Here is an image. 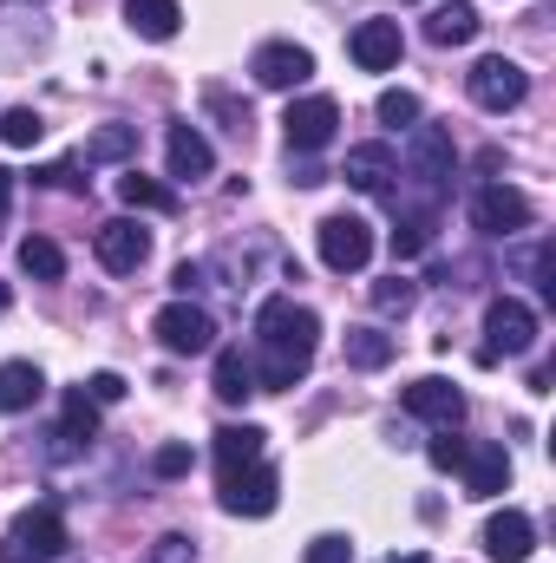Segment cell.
Instances as JSON below:
<instances>
[{"label": "cell", "mask_w": 556, "mask_h": 563, "mask_svg": "<svg viewBox=\"0 0 556 563\" xmlns=\"http://www.w3.org/2000/svg\"><path fill=\"white\" fill-rule=\"evenodd\" d=\"M393 563H432V558H425V551H407V558H393Z\"/></svg>", "instance_id": "obj_39"}, {"label": "cell", "mask_w": 556, "mask_h": 563, "mask_svg": "<svg viewBox=\"0 0 556 563\" xmlns=\"http://www.w3.org/2000/svg\"><path fill=\"white\" fill-rule=\"evenodd\" d=\"M7 210H13V170H0V223H7Z\"/></svg>", "instance_id": "obj_38"}, {"label": "cell", "mask_w": 556, "mask_h": 563, "mask_svg": "<svg viewBox=\"0 0 556 563\" xmlns=\"http://www.w3.org/2000/svg\"><path fill=\"white\" fill-rule=\"evenodd\" d=\"M151 334H157L164 354H210V347H216V321H210V308H197V301H184V295L157 308Z\"/></svg>", "instance_id": "obj_7"}, {"label": "cell", "mask_w": 556, "mask_h": 563, "mask_svg": "<svg viewBox=\"0 0 556 563\" xmlns=\"http://www.w3.org/2000/svg\"><path fill=\"white\" fill-rule=\"evenodd\" d=\"M425 40H432V46H471V40H478V7H465V0L438 7V13L425 20Z\"/></svg>", "instance_id": "obj_23"}, {"label": "cell", "mask_w": 556, "mask_h": 563, "mask_svg": "<svg viewBox=\"0 0 556 563\" xmlns=\"http://www.w3.org/2000/svg\"><path fill=\"white\" fill-rule=\"evenodd\" d=\"M531 551H537V525H531L518 505H504V511L485 525V558L491 563H531Z\"/></svg>", "instance_id": "obj_16"}, {"label": "cell", "mask_w": 556, "mask_h": 563, "mask_svg": "<svg viewBox=\"0 0 556 563\" xmlns=\"http://www.w3.org/2000/svg\"><path fill=\"white\" fill-rule=\"evenodd\" d=\"M531 197L518 190V184H485L478 197H471V223L485 230V236H518V230H531Z\"/></svg>", "instance_id": "obj_10"}, {"label": "cell", "mask_w": 556, "mask_h": 563, "mask_svg": "<svg viewBox=\"0 0 556 563\" xmlns=\"http://www.w3.org/2000/svg\"><path fill=\"white\" fill-rule=\"evenodd\" d=\"M119 197H125V210H177V190L157 184V177H144V170L119 177Z\"/></svg>", "instance_id": "obj_26"}, {"label": "cell", "mask_w": 556, "mask_h": 563, "mask_svg": "<svg viewBox=\"0 0 556 563\" xmlns=\"http://www.w3.org/2000/svg\"><path fill=\"white\" fill-rule=\"evenodd\" d=\"M465 92H471L478 112H518V106L531 99V73H524L518 59L491 53V59H478V66L465 73Z\"/></svg>", "instance_id": "obj_4"}, {"label": "cell", "mask_w": 556, "mask_h": 563, "mask_svg": "<svg viewBox=\"0 0 556 563\" xmlns=\"http://www.w3.org/2000/svg\"><path fill=\"white\" fill-rule=\"evenodd\" d=\"M216 498H223L230 518H269V511L281 505V472L269 465V459H256V465L216 478Z\"/></svg>", "instance_id": "obj_6"}, {"label": "cell", "mask_w": 556, "mask_h": 563, "mask_svg": "<svg viewBox=\"0 0 556 563\" xmlns=\"http://www.w3.org/2000/svg\"><path fill=\"white\" fill-rule=\"evenodd\" d=\"M249 73H256V86H263V92H294V86H308V79H314V53H308V46H294V40H269V46H256Z\"/></svg>", "instance_id": "obj_12"}, {"label": "cell", "mask_w": 556, "mask_h": 563, "mask_svg": "<svg viewBox=\"0 0 556 563\" xmlns=\"http://www.w3.org/2000/svg\"><path fill=\"white\" fill-rule=\"evenodd\" d=\"M314 347H321V314L301 308L294 295H269V301L256 308V354H249L256 394L294 387V380L314 367Z\"/></svg>", "instance_id": "obj_1"}, {"label": "cell", "mask_w": 556, "mask_h": 563, "mask_svg": "<svg viewBox=\"0 0 556 563\" xmlns=\"http://www.w3.org/2000/svg\"><path fill=\"white\" fill-rule=\"evenodd\" d=\"M59 439H73V445H86V439H99V400L79 387V394H66V420H59Z\"/></svg>", "instance_id": "obj_28"}, {"label": "cell", "mask_w": 556, "mask_h": 563, "mask_svg": "<svg viewBox=\"0 0 556 563\" xmlns=\"http://www.w3.org/2000/svg\"><path fill=\"white\" fill-rule=\"evenodd\" d=\"M79 157L86 164H125V157H138V125H99Z\"/></svg>", "instance_id": "obj_24"}, {"label": "cell", "mask_w": 556, "mask_h": 563, "mask_svg": "<svg viewBox=\"0 0 556 563\" xmlns=\"http://www.w3.org/2000/svg\"><path fill=\"white\" fill-rule=\"evenodd\" d=\"M458 472H465V492H471V498H498V492H511V452H504L498 439H471L465 459H458Z\"/></svg>", "instance_id": "obj_14"}, {"label": "cell", "mask_w": 556, "mask_h": 563, "mask_svg": "<svg viewBox=\"0 0 556 563\" xmlns=\"http://www.w3.org/2000/svg\"><path fill=\"white\" fill-rule=\"evenodd\" d=\"M46 394V374L33 361H0V413H33Z\"/></svg>", "instance_id": "obj_20"}, {"label": "cell", "mask_w": 556, "mask_h": 563, "mask_svg": "<svg viewBox=\"0 0 556 563\" xmlns=\"http://www.w3.org/2000/svg\"><path fill=\"white\" fill-rule=\"evenodd\" d=\"M308 563H354V544H347L341 531H327V538L308 544Z\"/></svg>", "instance_id": "obj_33"}, {"label": "cell", "mask_w": 556, "mask_h": 563, "mask_svg": "<svg viewBox=\"0 0 556 563\" xmlns=\"http://www.w3.org/2000/svg\"><path fill=\"white\" fill-rule=\"evenodd\" d=\"M86 394H92L99 407H119V400H125V380H119V374H92V380H86Z\"/></svg>", "instance_id": "obj_36"}, {"label": "cell", "mask_w": 556, "mask_h": 563, "mask_svg": "<svg viewBox=\"0 0 556 563\" xmlns=\"http://www.w3.org/2000/svg\"><path fill=\"white\" fill-rule=\"evenodd\" d=\"M20 269L33 282H59L66 276V250H59L53 236H26V243H20Z\"/></svg>", "instance_id": "obj_27"}, {"label": "cell", "mask_w": 556, "mask_h": 563, "mask_svg": "<svg viewBox=\"0 0 556 563\" xmlns=\"http://www.w3.org/2000/svg\"><path fill=\"white\" fill-rule=\"evenodd\" d=\"M413 282L407 276H387V282H374V308H380V314H407V308H413Z\"/></svg>", "instance_id": "obj_31"}, {"label": "cell", "mask_w": 556, "mask_h": 563, "mask_svg": "<svg viewBox=\"0 0 556 563\" xmlns=\"http://www.w3.org/2000/svg\"><path fill=\"white\" fill-rule=\"evenodd\" d=\"M0 139L13 144V151H26V144H40V139H46V119H40L33 106H13V112L0 119Z\"/></svg>", "instance_id": "obj_29"}, {"label": "cell", "mask_w": 556, "mask_h": 563, "mask_svg": "<svg viewBox=\"0 0 556 563\" xmlns=\"http://www.w3.org/2000/svg\"><path fill=\"white\" fill-rule=\"evenodd\" d=\"M210 387H216L223 407H243V400L256 394V367H249V354H243V347H216V380H210Z\"/></svg>", "instance_id": "obj_22"}, {"label": "cell", "mask_w": 556, "mask_h": 563, "mask_svg": "<svg viewBox=\"0 0 556 563\" xmlns=\"http://www.w3.org/2000/svg\"><path fill=\"white\" fill-rule=\"evenodd\" d=\"M347 53H354L360 73H393L400 53H407V33H400V20H360L347 33Z\"/></svg>", "instance_id": "obj_13"}, {"label": "cell", "mask_w": 556, "mask_h": 563, "mask_svg": "<svg viewBox=\"0 0 556 563\" xmlns=\"http://www.w3.org/2000/svg\"><path fill=\"white\" fill-rule=\"evenodd\" d=\"M125 26L138 33V40H177V26H184V7L177 0H125Z\"/></svg>", "instance_id": "obj_21"}, {"label": "cell", "mask_w": 556, "mask_h": 563, "mask_svg": "<svg viewBox=\"0 0 556 563\" xmlns=\"http://www.w3.org/2000/svg\"><path fill=\"white\" fill-rule=\"evenodd\" d=\"M177 295H184V301H190V288H197V282H203V269H197V263H177Z\"/></svg>", "instance_id": "obj_37"}, {"label": "cell", "mask_w": 556, "mask_h": 563, "mask_svg": "<svg viewBox=\"0 0 556 563\" xmlns=\"http://www.w3.org/2000/svg\"><path fill=\"white\" fill-rule=\"evenodd\" d=\"M531 347H537V308L518 301V295H498V301L485 308V347H478V361L498 367V361H518V354H531Z\"/></svg>", "instance_id": "obj_3"}, {"label": "cell", "mask_w": 556, "mask_h": 563, "mask_svg": "<svg viewBox=\"0 0 556 563\" xmlns=\"http://www.w3.org/2000/svg\"><path fill=\"white\" fill-rule=\"evenodd\" d=\"M407 413H413V420H425V426H445V432H452V426L465 420V394H458L452 380L425 374V380H413V387H407Z\"/></svg>", "instance_id": "obj_17"}, {"label": "cell", "mask_w": 556, "mask_h": 563, "mask_svg": "<svg viewBox=\"0 0 556 563\" xmlns=\"http://www.w3.org/2000/svg\"><path fill=\"white\" fill-rule=\"evenodd\" d=\"M263 452H269V432H263V426H249V420L223 426V432H216V478H230V472L256 465Z\"/></svg>", "instance_id": "obj_19"}, {"label": "cell", "mask_w": 556, "mask_h": 563, "mask_svg": "<svg viewBox=\"0 0 556 563\" xmlns=\"http://www.w3.org/2000/svg\"><path fill=\"white\" fill-rule=\"evenodd\" d=\"M425 459H432L438 472H458V459H465V439H452V432H445V439H432V445H425Z\"/></svg>", "instance_id": "obj_35"}, {"label": "cell", "mask_w": 556, "mask_h": 563, "mask_svg": "<svg viewBox=\"0 0 556 563\" xmlns=\"http://www.w3.org/2000/svg\"><path fill=\"white\" fill-rule=\"evenodd\" d=\"M92 256H99L112 276H138L144 256H151V230H144L138 217H112V223H99V236H92Z\"/></svg>", "instance_id": "obj_11"}, {"label": "cell", "mask_w": 556, "mask_h": 563, "mask_svg": "<svg viewBox=\"0 0 556 563\" xmlns=\"http://www.w3.org/2000/svg\"><path fill=\"white\" fill-rule=\"evenodd\" d=\"M407 132H413L407 139V170L425 184V197H438L452 184V170H458V144H452L445 125H407Z\"/></svg>", "instance_id": "obj_9"}, {"label": "cell", "mask_w": 556, "mask_h": 563, "mask_svg": "<svg viewBox=\"0 0 556 563\" xmlns=\"http://www.w3.org/2000/svg\"><path fill=\"white\" fill-rule=\"evenodd\" d=\"M164 157H170V177H177V184H203V177L216 170V144L203 139L190 119H177V125L164 132Z\"/></svg>", "instance_id": "obj_15"}, {"label": "cell", "mask_w": 556, "mask_h": 563, "mask_svg": "<svg viewBox=\"0 0 556 563\" xmlns=\"http://www.w3.org/2000/svg\"><path fill=\"white\" fill-rule=\"evenodd\" d=\"M151 472H157V478H184V472H190V445H157V452H151Z\"/></svg>", "instance_id": "obj_32"}, {"label": "cell", "mask_w": 556, "mask_h": 563, "mask_svg": "<svg viewBox=\"0 0 556 563\" xmlns=\"http://www.w3.org/2000/svg\"><path fill=\"white\" fill-rule=\"evenodd\" d=\"M66 518H59V505L53 498H40L33 511H20L13 525H7V538H0V563H59L66 558Z\"/></svg>", "instance_id": "obj_2"}, {"label": "cell", "mask_w": 556, "mask_h": 563, "mask_svg": "<svg viewBox=\"0 0 556 563\" xmlns=\"http://www.w3.org/2000/svg\"><path fill=\"white\" fill-rule=\"evenodd\" d=\"M380 125H419V92H407V86H393V92H380Z\"/></svg>", "instance_id": "obj_30"}, {"label": "cell", "mask_w": 556, "mask_h": 563, "mask_svg": "<svg viewBox=\"0 0 556 563\" xmlns=\"http://www.w3.org/2000/svg\"><path fill=\"white\" fill-rule=\"evenodd\" d=\"M314 243H321V263H327L334 276H360V269L374 263V223H367V217L334 210V217H321Z\"/></svg>", "instance_id": "obj_5"}, {"label": "cell", "mask_w": 556, "mask_h": 563, "mask_svg": "<svg viewBox=\"0 0 556 563\" xmlns=\"http://www.w3.org/2000/svg\"><path fill=\"white\" fill-rule=\"evenodd\" d=\"M288 151L294 157H314V151H327L334 132H341V106L327 99V92H308V99H288Z\"/></svg>", "instance_id": "obj_8"}, {"label": "cell", "mask_w": 556, "mask_h": 563, "mask_svg": "<svg viewBox=\"0 0 556 563\" xmlns=\"http://www.w3.org/2000/svg\"><path fill=\"white\" fill-rule=\"evenodd\" d=\"M341 177H347L354 190H367V197H387L393 177H400V157H393V144H354L347 164H341Z\"/></svg>", "instance_id": "obj_18"}, {"label": "cell", "mask_w": 556, "mask_h": 563, "mask_svg": "<svg viewBox=\"0 0 556 563\" xmlns=\"http://www.w3.org/2000/svg\"><path fill=\"white\" fill-rule=\"evenodd\" d=\"M387 361H393V334H380V328H347V367L380 374Z\"/></svg>", "instance_id": "obj_25"}, {"label": "cell", "mask_w": 556, "mask_h": 563, "mask_svg": "<svg viewBox=\"0 0 556 563\" xmlns=\"http://www.w3.org/2000/svg\"><path fill=\"white\" fill-rule=\"evenodd\" d=\"M151 563H197V544H190L184 531H170V538H157V551H151Z\"/></svg>", "instance_id": "obj_34"}, {"label": "cell", "mask_w": 556, "mask_h": 563, "mask_svg": "<svg viewBox=\"0 0 556 563\" xmlns=\"http://www.w3.org/2000/svg\"><path fill=\"white\" fill-rule=\"evenodd\" d=\"M7 308H13V295H7V282H0V314H7Z\"/></svg>", "instance_id": "obj_40"}]
</instances>
